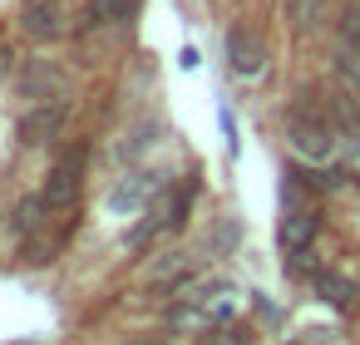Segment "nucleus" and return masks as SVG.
<instances>
[{
    "label": "nucleus",
    "mask_w": 360,
    "mask_h": 345,
    "mask_svg": "<svg viewBox=\"0 0 360 345\" xmlns=\"http://www.w3.org/2000/svg\"><path fill=\"white\" fill-rule=\"evenodd\" d=\"M286 143L306 158V163H326L330 153H335V124L326 119V114H306V109H291V119H286Z\"/></svg>",
    "instance_id": "1"
},
{
    "label": "nucleus",
    "mask_w": 360,
    "mask_h": 345,
    "mask_svg": "<svg viewBox=\"0 0 360 345\" xmlns=\"http://www.w3.org/2000/svg\"><path fill=\"white\" fill-rule=\"evenodd\" d=\"M227 65H232L237 79H257V74L266 70V45H262V35L247 30V25H237V30L227 35Z\"/></svg>",
    "instance_id": "2"
},
{
    "label": "nucleus",
    "mask_w": 360,
    "mask_h": 345,
    "mask_svg": "<svg viewBox=\"0 0 360 345\" xmlns=\"http://www.w3.org/2000/svg\"><path fill=\"white\" fill-rule=\"evenodd\" d=\"M25 35H30V40H60V35H70V11H65V0H30V11H25Z\"/></svg>",
    "instance_id": "3"
},
{
    "label": "nucleus",
    "mask_w": 360,
    "mask_h": 345,
    "mask_svg": "<svg viewBox=\"0 0 360 345\" xmlns=\"http://www.w3.org/2000/svg\"><path fill=\"white\" fill-rule=\"evenodd\" d=\"M134 6H139V0H84V11H79V25H75V30L124 25V20H134Z\"/></svg>",
    "instance_id": "4"
},
{
    "label": "nucleus",
    "mask_w": 360,
    "mask_h": 345,
    "mask_svg": "<svg viewBox=\"0 0 360 345\" xmlns=\"http://www.w3.org/2000/svg\"><path fill=\"white\" fill-rule=\"evenodd\" d=\"M316 227H321V217H316L311 207H291V212L281 217V247H286V252H306L311 237H316Z\"/></svg>",
    "instance_id": "5"
},
{
    "label": "nucleus",
    "mask_w": 360,
    "mask_h": 345,
    "mask_svg": "<svg viewBox=\"0 0 360 345\" xmlns=\"http://www.w3.org/2000/svg\"><path fill=\"white\" fill-rule=\"evenodd\" d=\"M316 291H321V301H330V306H340V311L360 296V286H350V281L335 276V271H321V276H316Z\"/></svg>",
    "instance_id": "6"
},
{
    "label": "nucleus",
    "mask_w": 360,
    "mask_h": 345,
    "mask_svg": "<svg viewBox=\"0 0 360 345\" xmlns=\"http://www.w3.org/2000/svg\"><path fill=\"white\" fill-rule=\"evenodd\" d=\"M129 345H173V340H148V335H143V340H129Z\"/></svg>",
    "instance_id": "7"
}]
</instances>
